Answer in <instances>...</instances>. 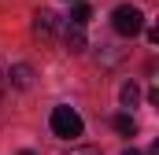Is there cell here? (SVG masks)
Returning a JSON list of instances; mask_svg holds the SVG:
<instances>
[{
	"label": "cell",
	"mask_w": 159,
	"mask_h": 155,
	"mask_svg": "<svg viewBox=\"0 0 159 155\" xmlns=\"http://www.w3.org/2000/svg\"><path fill=\"white\" fill-rule=\"evenodd\" d=\"M48 126H52V133H56L59 140H78V137H81V129H85L81 115L74 111V107H67V104H59V107L52 111Z\"/></svg>",
	"instance_id": "1"
},
{
	"label": "cell",
	"mask_w": 159,
	"mask_h": 155,
	"mask_svg": "<svg viewBox=\"0 0 159 155\" xmlns=\"http://www.w3.org/2000/svg\"><path fill=\"white\" fill-rule=\"evenodd\" d=\"M19 155H34V152H19Z\"/></svg>",
	"instance_id": "12"
},
{
	"label": "cell",
	"mask_w": 159,
	"mask_h": 155,
	"mask_svg": "<svg viewBox=\"0 0 159 155\" xmlns=\"http://www.w3.org/2000/svg\"><path fill=\"white\" fill-rule=\"evenodd\" d=\"M111 26H115V33H122V37H137L144 30V11L137 4H119L111 11Z\"/></svg>",
	"instance_id": "2"
},
{
	"label": "cell",
	"mask_w": 159,
	"mask_h": 155,
	"mask_svg": "<svg viewBox=\"0 0 159 155\" xmlns=\"http://www.w3.org/2000/svg\"><path fill=\"white\" fill-rule=\"evenodd\" d=\"M122 155H141V152H137V148H126V152H122Z\"/></svg>",
	"instance_id": "10"
},
{
	"label": "cell",
	"mask_w": 159,
	"mask_h": 155,
	"mask_svg": "<svg viewBox=\"0 0 159 155\" xmlns=\"http://www.w3.org/2000/svg\"><path fill=\"white\" fill-rule=\"evenodd\" d=\"M70 155H100L96 148H78V152H70Z\"/></svg>",
	"instance_id": "9"
},
{
	"label": "cell",
	"mask_w": 159,
	"mask_h": 155,
	"mask_svg": "<svg viewBox=\"0 0 159 155\" xmlns=\"http://www.w3.org/2000/svg\"><path fill=\"white\" fill-rule=\"evenodd\" d=\"M0 96H4V78H0Z\"/></svg>",
	"instance_id": "11"
},
{
	"label": "cell",
	"mask_w": 159,
	"mask_h": 155,
	"mask_svg": "<svg viewBox=\"0 0 159 155\" xmlns=\"http://www.w3.org/2000/svg\"><path fill=\"white\" fill-rule=\"evenodd\" d=\"M34 33H37V37H52V33H56V15H52V11H37V15H34Z\"/></svg>",
	"instance_id": "4"
},
{
	"label": "cell",
	"mask_w": 159,
	"mask_h": 155,
	"mask_svg": "<svg viewBox=\"0 0 159 155\" xmlns=\"http://www.w3.org/2000/svg\"><path fill=\"white\" fill-rule=\"evenodd\" d=\"M89 19H93V7H89V4H74L67 22H74V26H89Z\"/></svg>",
	"instance_id": "7"
},
{
	"label": "cell",
	"mask_w": 159,
	"mask_h": 155,
	"mask_svg": "<svg viewBox=\"0 0 159 155\" xmlns=\"http://www.w3.org/2000/svg\"><path fill=\"white\" fill-rule=\"evenodd\" d=\"M111 126L119 129L122 137H133V133H137V118H133V115H115V118H111Z\"/></svg>",
	"instance_id": "6"
},
{
	"label": "cell",
	"mask_w": 159,
	"mask_h": 155,
	"mask_svg": "<svg viewBox=\"0 0 159 155\" xmlns=\"http://www.w3.org/2000/svg\"><path fill=\"white\" fill-rule=\"evenodd\" d=\"M11 85H15V89H30V85H34V70H30L26 63L11 67Z\"/></svg>",
	"instance_id": "5"
},
{
	"label": "cell",
	"mask_w": 159,
	"mask_h": 155,
	"mask_svg": "<svg viewBox=\"0 0 159 155\" xmlns=\"http://www.w3.org/2000/svg\"><path fill=\"white\" fill-rule=\"evenodd\" d=\"M63 44L67 52H85V26H74V22H63Z\"/></svg>",
	"instance_id": "3"
},
{
	"label": "cell",
	"mask_w": 159,
	"mask_h": 155,
	"mask_svg": "<svg viewBox=\"0 0 159 155\" xmlns=\"http://www.w3.org/2000/svg\"><path fill=\"white\" fill-rule=\"evenodd\" d=\"M119 96H122V107H137V100H141V89H137V81H126Z\"/></svg>",
	"instance_id": "8"
}]
</instances>
